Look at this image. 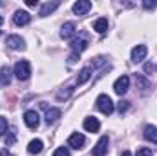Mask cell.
Returning <instances> with one entry per match:
<instances>
[{
    "label": "cell",
    "mask_w": 157,
    "mask_h": 156,
    "mask_svg": "<svg viewBox=\"0 0 157 156\" xmlns=\"http://www.w3.org/2000/svg\"><path fill=\"white\" fill-rule=\"evenodd\" d=\"M13 74H15V77L18 79V81H26V79H29V76H31V64L28 61H18L15 64Z\"/></svg>",
    "instance_id": "obj_1"
},
{
    "label": "cell",
    "mask_w": 157,
    "mask_h": 156,
    "mask_svg": "<svg viewBox=\"0 0 157 156\" xmlns=\"http://www.w3.org/2000/svg\"><path fill=\"white\" fill-rule=\"evenodd\" d=\"M97 109H99L102 114L110 116V114L113 112L115 105H113V101H112V97H110V96H106V94H101V96L97 97Z\"/></svg>",
    "instance_id": "obj_2"
},
{
    "label": "cell",
    "mask_w": 157,
    "mask_h": 156,
    "mask_svg": "<svg viewBox=\"0 0 157 156\" xmlns=\"http://www.w3.org/2000/svg\"><path fill=\"white\" fill-rule=\"evenodd\" d=\"M6 46L11 48V50L22 51V50H26V40L22 39V37H18V35H9L6 39Z\"/></svg>",
    "instance_id": "obj_3"
},
{
    "label": "cell",
    "mask_w": 157,
    "mask_h": 156,
    "mask_svg": "<svg viewBox=\"0 0 157 156\" xmlns=\"http://www.w3.org/2000/svg\"><path fill=\"white\" fill-rule=\"evenodd\" d=\"M108 145H110V138H108V136H102V138L97 142V145L93 147L91 154L93 156H104L108 153Z\"/></svg>",
    "instance_id": "obj_4"
},
{
    "label": "cell",
    "mask_w": 157,
    "mask_h": 156,
    "mask_svg": "<svg viewBox=\"0 0 157 156\" xmlns=\"http://www.w3.org/2000/svg\"><path fill=\"white\" fill-rule=\"evenodd\" d=\"M128 88H130V77H128V76H121V77L113 83V90H115V94H119V96L126 94Z\"/></svg>",
    "instance_id": "obj_5"
},
{
    "label": "cell",
    "mask_w": 157,
    "mask_h": 156,
    "mask_svg": "<svg viewBox=\"0 0 157 156\" xmlns=\"http://www.w3.org/2000/svg\"><path fill=\"white\" fill-rule=\"evenodd\" d=\"M13 22H15L17 26H28V24L31 22V15H29L28 11H24V9H18V11H15V15H13Z\"/></svg>",
    "instance_id": "obj_6"
},
{
    "label": "cell",
    "mask_w": 157,
    "mask_h": 156,
    "mask_svg": "<svg viewBox=\"0 0 157 156\" xmlns=\"http://www.w3.org/2000/svg\"><path fill=\"white\" fill-rule=\"evenodd\" d=\"M39 121H40V117H39V112L37 110H26L24 112V123L29 129H37L39 127Z\"/></svg>",
    "instance_id": "obj_7"
},
{
    "label": "cell",
    "mask_w": 157,
    "mask_h": 156,
    "mask_svg": "<svg viewBox=\"0 0 157 156\" xmlns=\"http://www.w3.org/2000/svg\"><path fill=\"white\" fill-rule=\"evenodd\" d=\"M84 143H86V138H84V134H80V132H73L70 138H68V145L71 147V149H82L84 147Z\"/></svg>",
    "instance_id": "obj_8"
},
{
    "label": "cell",
    "mask_w": 157,
    "mask_h": 156,
    "mask_svg": "<svg viewBox=\"0 0 157 156\" xmlns=\"http://www.w3.org/2000/svg\"><path fill=\"white\" fill-rule=\"evenodd\" d=\"M146 53H148V48L144 44H137L132 50V61L133 63H141L143 59H146Z\"/></svg>",
    "instance_id": "obj_9"
},
{
    "label": "cell",
    "mask_w": 157,
    "mask_h": 156,
    "mask_svg": "<svg viewBox=\"0 0 157 156\" xmlns=\"http://www.w3.org/2000/svg\"><path fill=\"white\" fill-rule=\"evenodd\" d=\"M71 9H73L75 15H86V13L91 9V2H90V0H78V2L73 4Z\"/></svg>",
    "instance_id": "obj_10"
},
{
    "label": "cell",
    "mask_w": 157,
    "mask_h": 156,
    "mask_svg": "<svg viewBox=\"0 0 157 156\" xmlns=\"http://www.w3.org/2000/svg\"><path fill=\"white\" fill-rule=\"evenodd\" d=\"M77 33V26H75V22H66L62 28H60V37L62 39H71L73 35Z\"/></svg>",
    "instance_id": "obj_11"
},
{
    "label": "cell",
    "mask_w": 157,
    "mask_h": 156,
    "mask_svg": "<svg viewBox=\"0 0 157 156\" xmlns=\"http://www.w3.org/2000/svg\"><path fill=\"white\" fill-rule=\"evenodd\" d=\"M101 129V121L97 117H86L84 119V130L86 132H99Z\"/></svg>",
    "instance_id": "obj_12"
},
{
    "label": "cell",
    "mask_w": 157,
    "mask_h": 156,
    "mask_svg": "<svg viewBox=\"0 0 157 156\" xmlns=\"http://www.w3.org/2000/svg\"><path fill=\"white\" fill-rule=\"evenodd\" d=\"M59 6H60V2H57V0H53V2H46V4L40 7V13H39V15H40V17H48V15H51V13H53Z\"/></svg>",
    "instance_id": "obj_13"
},
{
    "label": "cell",
    "mask_w": 157,
    "mask_h": 156,
    "mask_svg": "<svg viewBox=\"0 0 157 156\" xmlns=\"http://www.w3.org/2000/svg\"><path fill=\"white\" fill-rule=\"evenodd\" d=\"M42 149H44L42 140H31V142L28 143V153H29V154H40Z\"/></svg>",
    "instance_id": "obj_14"
},
{
    "label": "cell",
    "mask_w": 157,
    "mask_h": 156,
    "mask_svg": "<svg viewBox=\"0 0 157 156\" xmlns=\"http://www.w3.org/2000/svg\"><path fill=\"white\" fill-rule=\"evenodd\" d=\"M93 30H95L97 33H106V31H108V18H104V17L97 18V20L93 22Z\"/></svg>",
    "instance_id": "obj_15"
},
{
    "label": "cell",
    "mask_w": 157,
    "mask_h": 156,
    "mask_svg": "<svg viewBox=\"0 0 157 156\" xmlns=\"http://www.w3.org/2000/svg\"><path fill=\"white\" fill-rule=\"evenodd\" d=\"M11 70L7 68V66H2L0 68V86H7L9 83H11Z\"/></svg>",
    "instance_id": "obj_16"
},
{
    "label": "cell",
    "mask_w": 157,
    "mask_h": 156,
    "mask_svg": "<svg viewBox=\"0 0 157 156\" xmlns=\"http://www.w3.org/2000/svg\"><path fill=\"white\" fill-rule=\"evenodd\" d=\"M59 117H60V110H59V109H48L44 119H46V123H48V125H53Z\"/></svg>",
    "instance_id": "obj_17"
},
{
    "label": "cell",
    "mask_w": 157,
    "mask_h": 156,
    "mask_svg": "<svg viewBox=\"0 0 157 156\" xmlns=\"http://www.w3.org/2000/svg\"><path fill=\"white\" fill-rule=\"evenodd\" d=\"M71 48H73V51H75V53L80 55V53L88 48V40H86V39H73V40H71Z\"/></svg>",
    "instance_id": "obj_18"
},
{
    "label": "cell",
    "mask_w": 157,
    "mask_h": 156,
    "mask_svg": "<svg viewBox=\"0 0 157 156\" xmlns=\"http://www.w3.org/2000/svg\"><path fill=\"white\" fill-rule=\"evenodd\" d=\"M144 138L152 143H157V127L154 125H146L144 127Z\"/></svg>",
    "instance_id": "obj_19"
},
{
    "label": "cell",
    "mask_w": 157,
    "mask_h": 156,
    "mask_svg": "<svg viewBox=\"0 0 157 156\" xmlns=\"http://www.w3.org/2000/svg\"><path fill=\"white\" fill-rule=\"evenodd\" d=\"M90 79H91V68H90V66H86V68H82V70L78 72L77 84H84V83H88Z\"/></svg>",
    "instance_id": "obj_20"
},
{
    "label": "cell",
    "mask_w": 157,
    "mask_h": 156,
    "mask_svg": "<svg viewBox=\"0 0 157 156\" xmlns=\"http://www.w3.org/2000/svg\"><path fill=\"white\" fill-rule=\"evenodd\" d=\"M71 94H73V88H71V86H68L66 90H60V92L57 94V99H68Z\"/></svg>",
    "instance_id": "obj_21"
},
{
    "label": "cell",
    "mask_w": 157,
    "mask_h": 156,
    "mask_svg": "<svg viewBox=\"0 0 157 156\" xmlns=\"http://www.w3.org/2000/svg\"><path fill=\"white\" fill-rule=\"evenodd\" d=\"M15 140H17V132H15V129H11L9 134H7V138H6V145H13Z\"/></svg>",
    "instance_id": "obj_22"
},
{
    "label": "cell",
    "mask_w": 157,
    "mask_h": 156,
    "mask_svg": "<svg viewBox=\"0 0 157 156\" xmlns=\"http://www.w3.org/2000/svg\"><path fill=\"white\" fill-rule=\"evenodd\" d=\"M135 156H154V154H152V149H148V147H141V149H137Z\"/></svg>",
    "instance_id": "obj_23"
},
{
    "label": "cell",
    "mask_w": 157,
    "mask_h": 156,
    "mask_svg": "<svg viewBox=\"0 0 157 156\" xmlns=\"http://www.w3.org/2000/svg\"><path fill=\"white\" fill-rule=\"evenodd\" d=\"M6 130H7V119L4 116H0V136H4Z\"/></svg>",
    "instance_id": "obj_24"
},
{
    "label": "cell",
    "mask_w": 157,
    "mask_h": 156,
    "mask_svg": "<svg viewBox=\"0 0 157 156\" xmlns=\"http://www.w3.org/2000/svg\"><path fill=\"white\" fill-rule=\"evenodd\" d=\"M53 156H70V151H68V147H59L53 153Z\"/></svg>",
    "instance_id": "obj_25"
},
{
    "label": "cell",
    "mask_w": 157,
    "mask_h": 156,
    "mask_svg": "<svg viewBox=\"0 0 157 156\" xmlns=\"http://www.w3.org/2000/svg\"><path fill=\"white\" fill-rule=\"evenodd\" d=\"M128 107H130V103H128V101H119V103H117V110L121 112V114H122V112H126V110H128Z\"/></svg>",
    "instance_id": "obj_26"
},
{
    "label": "cell",
    "mask_w": 157,
    "mask_h": 156,
    "mask_svg": "<svg viewBox=\"0 0 157 156\" xmlns=\"http://www.w3.org/2000/svg\"><path fill=\"white\" fill-rule=\"evenodd\" d=\"M78 57H80V55L73 51V53H71V55L68 57V64H73V63H77V61H78Z\"/></svg>",
    "instance_id": "obj_27"
},
{
    "label": "cell",
    "mask_w": 157,
    "mask_h": 156,
    "mask_svg": "<svg viewBox=\"0 0 157 156\" xmlns=\"http://www.w3.org/2000/svg\"><path fill=\"white\" fill-rule=\"evenodd\" d=\"M104 63H106V59H104V57H97V59L93 61V66H102Z\"/></svg>",
    "instance_id": "obj_28"
},
{
    "label": "cell",
    "mask_w": 157,
    "mask_h": 156,
    "mask_svg": "<svg viewBox=\"0 0 157 156\" xmlns=\"http://www.w3.org/2000/svg\"><path fill=\"white\" fill-rule=\"evenodd\" d=\"M154 70H155V66H154L152 63H146V64H144V72H146V74H152Z\"/></svg>",
    "instance_id": "obj_29"
},
{
    "label": "cell",
    "mask_w": 157,
    "mask_h": 156,
    "mask_svg": "<svg viewBox=\"0 0 157 156\" xmlns=\"http://www.w3.org/2000/svg\"><path fill=\"white\" fill-rule=\"evenodd\" d=\"M143 6H144L146 9H152V7H155V6H157V2H150V0H144V2H143Z\"/></svg>",
    "instance_id": "obj_30"
},
{
    "label": "cell",
    "mask_w": 157,
    "mask_h": 156,
    "mask_svg": "<svg viewBox=\"0 0 157 156\" xmlns=\"http://www.w3.org/2000/svg\"><path fill=\"white\" fill-rule=\"evenodd\" d=\"M37 4H39L37 0H26V6H29V7H35Z\"/></svg>",
    "instance_id": "obj_31"
},
{
    "label": "cell",
    "mask_w": 157,
    "mask_h": 156,
    "mask_svg": "<svg viewBox=\"0 0 157 156\" xmlns=\"http://www.w3.org/2000/svg\"><path fill=\"white\" fill-rule=\"evenodd\" d=\"M0 156H13V154H11V153H9V151H6V149H4V151H2V153H0Z\"/></svg>",
    "instance_id": "obj_32"
},
{
    "label": "cell",
    "mask_w": 157,
    "mask_h": 156,
    "mask_svg": "<svg viewBox=\"0 0 157 156\" xmlns=\"http://www.w3.org/2000/svg\"><path fill=\"white\" fill-rule=\"evenodd\" d=\"M121 156H132V153H130V151H124V153H122Z\"/></svg>",
    "instance_id": "obj_33"
},
{
    "label": "cell",
    "mask_w": 157,
    "mask_h": 156,
    "mask_svg": "<svg viewBox=\"0 0 157 156\" xmlns=\"http://www.w3.org/2000/svg\"><path fill=\"white\" fill-rule=\"evenodd\" d=\"M2 24H4V18H2V17H0V26H2Z\"/></svg>",
    "instance_id": "obj_34"
},
{
    "label": "cell",
    "mask_w": 157,
    "mask_h": 156,
    "mask_svg": "<svg viewBox=\"0 0 157 156\" xmlns=\"http://www.w3.org/2000/svg\"><path fill=\"white\" fill-rule=\"evenodd\" d=\"M0 35H2V31H0Z\"/></svg>",
    "instance_id": "obj_35"
},
{
    "label": "cell",
    "mask_w": 157,
    "mask_h": 156,
    "mask_svg": "<svg viewBox=\"0 0 157 156\" xmlns=\"http://www.w3.org/2000/svg\"><path fill=\"white\" fill-rule=\"evenodd\" d=\"M0 4H2V2H0Z\"/></svg>",
    "instance_id": "obj_36"
}]
</instances>
